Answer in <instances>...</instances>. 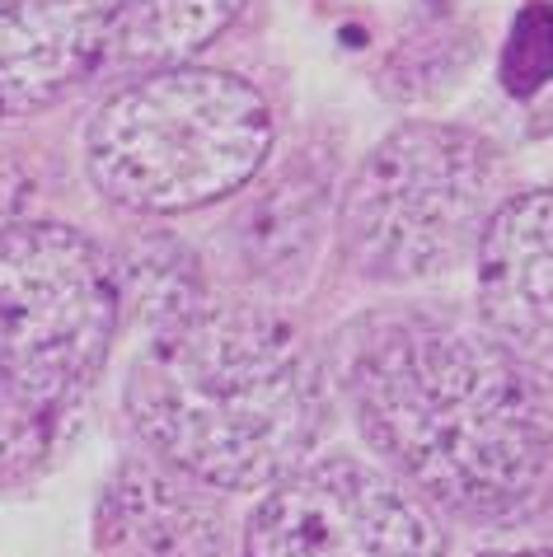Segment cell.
<instances>
[{
	"instance_id": "7c38bea8",
	"label": "cell",
	"mask_w": 553,
	"mask_h": 557,
	"mask_svg": "<svg viewBox=\"0 0 553 557\" xmlns=\"http://www.w3.org/2000/svg\"><path fill=\"white\" fill-rule=\"evenodd\" d=\"M24 197H28V178H24V169L10 160L5 150H0V235L20 221V211H24Z\"/></svg>"
},
{
	"instance_id": "8992f818",
	"label": "cell",
	"mask_w": 553,
	"mask_h": 557,
	"mask_svg": "<svg viewBox=\"0 0 553 557\" xmlns=\"http://www.w3.org/2000/svg\"><path fill=\"white\" fill-rule=\"evenodd\" d=\"M244 557H445V534L404 478L361 459H319L268 487Z\"/></svg>"
},
{
	"instance_id": "5b68a950",
	"label": "cell",
	"mask_w": 553,
	"mask_h": 557,
	"mask_svg": "<svg viewBox=\"0 0 553 557\" xmlns=\"http://www.w3.org/2000/svg\"><path fill=\"white\" fill-rule=\"evenodd\" d=\"M506 164L488 136L451 122H408L361 160L337 207L347 262L371 282L413 286L455 272L502 197Z\"/></svg>"
},
{
	"instance_id": "30bf717a",
	"label": "cell",
	"mask_w": 553,
	"mask_h": 557,
	"mask_svg": "<svg viewBox=\"0 0 553 557\" xmlns=\"http://www.w3.org/2000/svg\"><path fill=\"white\" fill-rule=\"evenodd\" d=\"M244 0H127L103 61L132 71L188 66L239 20Z\"/></svg>"
},
{
	"instance_id": "ba28073f",
	"label": "cell",
	"mask_w": 553,
	"mask_h": 557,
	"mask_svg": "<svg viewBox=\"0 0 553 557\" xmlns=\"http://www.w3.org/2000/svg\"><path fill=\"white\" fill-rule=\"evenodd\" d=\"M479 309L497 343L553 361V188L493 211L479 239Z\"/></svg>"
},
{
	"instance_id": "3957f363",
	"label": "cell",
	"mask_w": 553,
	"mask_h": 557,
	"mask_svg": "<svg viewBox=\"0 0 553 557\" xmlns=\"http://www.w3.org/2000/svg\"><path fill=\"white\" fill-rule=\"evenodd\" d=\"M122 314L118 272L81 230L14 221L0 235V459L28 463L99 380Z\"/></svg>"
},
{
	"instance_id": "277c9868",
	"label": "cell",
	"mask_w": 553,
	"mask_h": 557,
	"mask_svg": "<svg viewBox=\"0 0 553 557\" xmlns=\"http://www.w3.org/2000/svg\"><path fill=\"white\" fill-rule=\"evenodd\" d=\"M272 150L268 99L211 66L146 71L109 95L85 127L89 183L109 202L179 215L239 193Z\"/></svg>"
},
{
	"instance_id": "6da1fadb",
	"label": "cell",
	"mask_w": 553,
	"mask_h": 557,
	"mask_svg": "<svg viewBox=\"0 0 553 557\" xmlns=\"http://www.w3.org/2000/svg\"><path fill=\"white\" fill-rule=\"evenodd\" d=\"M343 398L394 478L451 516H520L553 463L534 380L474 323L394 314L352 329Z\"/></svg>"
},
{
	"instance_id": "52a82bcc",
	"label": "cell",
	"mask_w": 553,
	"mask_h": 557,
	"mask_svg": "<svg viewBox=\"0 0 553 557\" xmlns=\"http://www.w3.org/2000/svg\"><path fill=\"white\" fill-rule=\"evenodd\" d=\"M127 0H0V117L71 95L109 57Z\"/></svg>"
},
{
	"instance_id": "9c48e42d",
	"label": "cell",
	"mask_w": 553,
	"mask_h": 557,
	"mask_svg": "<svg viewBox=\"0 0 553 557\" xmlns=\"http://www.w3.org/2000/svg\"><path fill=\"white\" fill-rule=\"evenodd\" d=\"M103 557H225V510L164 459H132L99 497Z\"/></svg>"
},
{
	"instance_id": "8fae6325",
	"label": "cell",
	"mask_w": 553,
	"mask_h": 557,
	"mask_svg": "<svg viewBox=\"0 0 553 557\" xmlns=\"http://www.w3.org/2000/svg\"><path fill=\"white\" fill-rule=\"evenodd\" d=\"M113 272H118L122 305H132L142 319L156 323V333L207 305L197 262L188 258V249H179V244H169V239L136 244V249L122 258V268H113Z\"/></svg>"
},
{
	"instance_id": "7a4b0ae2",
	"label": "cell",
	"mask_w": 553,
	"mask_h": 557,
	"mask_svg": "<svg viewBox=\"0 0 553 557\" xmlns=\"http://www.w3.org/2000/svg\"><path fill=\"white\" fill-rule=\"evenodd\" d=\"M127 417L156 459L217 492H249L310 459L329 426V389L282 314L202 305L136 356Z\"/></svg>"
},
{
	"instance_id": "4fadbf2b",
	"label": "cell",
	"mask_w": 553,
	"mask_h": 557,
	"mask_svg": "<svg viewBox=\"0 0 553 557\" xmlns=\"http://www.w3.org/2000/svg\"><path fill=\"white\" fill-rule=\"evenodd\" d=\"M506 557H553V548H540V553H506Z\"/></svg>"
}]
</instances>
